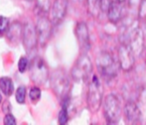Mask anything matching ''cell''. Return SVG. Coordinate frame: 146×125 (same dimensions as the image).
I'll use <instances>...</instances> for the list:
<instances>
[{"label":"cell","mask_w":146,"mask_h":125,"mask_svg":"<svg viewBox=\"0 0 146 125\" xmlns=\"http://www.w3.org/2000/svg\"><path fill=\"white\" fill-rule=\"evenodd\" d=\"M98 71L106 79H113L118 73V61L112 57L108 52H102L96 58Z\"/></svg>","instance_id":"cell-1"},{"label":"cell","mask_w":146,"mask_h":125,"mask_svg":"<svg viewBox=\"0 0 146 125\" xmlns=\"http://www.w3.org/2000/svg\"><path fill=\"white\" fill-rule=\"evenodd\" d=\"M121 103L114 94H108L104 101V113L108 124H116L121 117Z\"/></svg>","instance_id":"cell-2"},{"label":"cell","mask_w":146,"mask_h":125,"mask_svg":"<svg viewBox=\"0 0 146 125\" xmlns=\"http://www.w3.org/2000/svg\"><path fill=\"white\" fill-rule=\"evenodd\" d=\"M102 95H104V87L96 75L92 77V83L88 85L87 101L88 106L90 111L96 112L100 109L102 102Z\"/></svg>","instance_id":"cell-3"},{"label":"cell","mask_w":146,"mask_h":125,"mask_svg":"<svg viewBox=\"0 0 146 125\" xmlns=\"http://www.w3.org/2000/svg\"><path fill=\"white\" fill-rule=\"evenodd\" d=\"M72 77L76 81H87L92 73V63L87 54L79 57L72 69Z\"/></svg>","instance_id":"cell-4"},{"label":"cell","mask_w":146,"mask_h":125,"mask_svg":"<svg viewBox=\"0 0 146 125\" xmlns=\"http://www.w3.org/2000/svg\"><path fill=\"white\" fill-rule=\"evenodd\" d=\"M51 85L54 93L57 94L59 98L64 99L69 97V93L71 89L69 77L63 69H56L51 75Z\"/></svg>","instance_id":"cell-5"},{"label":"cell","mask_w":146,"mask_h":125,"mask_svg":"<svg viewBox=\"0 0 146 125\" xmlns=\"http://www.w3.org/2000/svg\"><path fill=\"white\" fill-rule=\"evenodd\" d=\"M30 77L37 85H44L49 77V71L44 60L40 57H34L28 65Z\"/></svg>","instance_id":"cell-6"},{"label":"cell","mask_w":146,"mask_h":125,"mask_svg":"<svg viewBox=\"0 0 146 125\" xmlns=\"http://www.w3.org/2000/svg\"><path fill=\"white\" fill-rule=\"evenodd\" d=\"M122 44H126L135 59L139 58L144 51V34L140 27H135L127 34V40H124Z\"/></svg>","instance_id":"cell-7"},{"label":"cell","mask_w":146,"mask_h":125,"mask_svg":"<svg viewBox=\"0 0 146 125\" xmlns=\"http://www.w3.org/2000/svg\"><path fill=\"white\" fill-rule=\"evenodd\" d=\"M24 48L27 51V54L31 56L33 53L36 52L37 44H38V37H37L36 28L32 23H26L22 31Z\"/></svg>","instance_id":"cell-8"},{"label":"cell","mask_w":146,"mask_h":125,"mask_svg":"<svg viewBox=\"0 0 146 125\" xmlns=\"http://www.w3.org/2000/svg\"><path fill=\"white\" fill-rule=\"evenodd\" d=\"M36 33L38 37V44L44 47L52 36V22L45 16H41L37 20Z\"/></svg>","instance_id":"cell-9"},{"label":"cell","mask_w":146,"mask_h":125,"mask_svg":"<svg viewBox=\"0 0 146 125\" xmlns=\"http://www.w3.org/2000/svg\"><path fill=\"white\" fill-rule=\"evenodd\" d=\"M118 63L119 67L125 71L133 69L135 63V57L126 44H121L118 48Z\"/></svg>","instance_id":"cell-10"},{"label":"cell","mask_w":146,"mask_h":125,"mask_svg":"<svg viewBox=\"0 0 146 125\" xmlns=\"http://www.w3.org/2000/svg\"><path fill=\"white\" fill-rule=\"evenodd\" d=\"M68 0H54L50 9V21L54 25L61 23L67 14Z\"/></svg>","instance_id":"cell-11"},{"label":"cell","mask_w":146,"mask_h":125,"mask_svg":"<svg viewBox=\"0 0 146 125\" xmlns=\"http://www.w3.org/2000/svg\"><path fill=\"white\" fill-rule=\"evenodd\" d=\"M88 11L92 17L100 18L102 15L106 14L108 11L111 0H87Z\"/></svg>","instance_id":"cell-12"},{"label":"cell","mask_w":146,"mask_h":125,"mask_svg":"<svg viewBox=\"0 0 146 125\" xmlns=\"http://www.w3.org/2000/svg\"><path fill=\"white\" fill-rule=\"evenodd\" d=\"M108 20L112 23H116V22L122 20L126 15V8H125L123 2L121 1H112L110 4V8L108 11Z\"/></svg>","instance_id":"cell-13"},{"label":"cell","mask_w":146,"mask_h":125,"mask_svg":"<svg viewBox=\"0 0 146 125\" xmlns=\"http://www.w3.org/2000/svg\"><path fill=\"white\" fill-rule=\"evenodd\" d=\"M76 35H77V39L79 41L81 50L84 51V52H87L90 47V36H88L87 24L84 23V22L78 23V25L76 26Z\"/></svg>","instance_id":"cell-14"},{"label":"cell","mask_w":146,"mask_h":125,"mask_svg":"<svg viewBox=\"0 0 146 125\" xmlns=\"http://www.w3.org/2000/svg\"><path fill=\"white\" fill-rule=\"evenodd\" d=\"M124 114L130 123H136L141 118V111L133 101H128L124 106Z\"/></svg>","instance_id":"cell-15"},{"label":"cell","mask_w":146,"mask_h":125,"mask_svg":"<svg viewBox=\"0 0 146 125\" xmlns=\"http://www.w3.org/2000/svg\"><path fill=\"white\" fill-rule=\"evenodd\" d=\"M22 31H23V28H22L21 24L18 22H14L8 28V38L12 42H18V40L22 37Z\"/></svg>","instance_id":"cell-16"},{"label":"cell","mask_w":146,"mask_h":125,"mask_svg":"<svg viewBox=\"0 0 146 125\" xmlns=\"http://www.w3.org/2000/svg\"><path fill=\"white\" fill-rule=\"evenodd\" d=\"M0 89L6 96L12 95L14 91V85L12 79L8 77H2L0 79Z\"/></svg>","instance_id":"cell-17"},{"label":"cell","mask_w":146,"mask_h":125,"mask_svg":"<svg viewBox=\"0 0 146 125\" xmlns=\"http://www.w3.org/2000/svg\"><path fill=\"white\" fill-rule=\"evenodd\" d=\"M16 100H17L18 103L22 104L25 102L26 99V87L24 85H21L17 89L16 91Z\"/></svg>","instance_id":"cell-18"},{"label":"cell","mask_w":146,"mask_h":125,"mask_svg":"<svg viewBox=\"0 0 146 125\" xmlns=\"http://www.w3.org/2000/svg\"><path fill=\"white\" fill-rule=\"evenodd\" d=\"M68 120H69V112H68V108L62 107L61 111L59 113V123L61 125L67 124Z\"/></svg>","instance_id":"cell-19"},{"label":"cell","mask_w":146,"mask_h":125,"mask_svg":"<svg viewBox=\"0 0 146 125\" xmlns=\"http://www.w3.org/2000/svg\"><path fill=\"white\" fill-rule=\"evenodd\" d=\"M138 17L139 20H141L142 22H145L146 23V0H142L140 5H139Z\"/></svg>","instance_id":"cell-20"},{"label":"cell","mask_w":146,"mask_h":125,"mask_svg":"<svg viewBox=\"0 0 146 125\" xmlns=\"http://www.w3.org/2000/svg\"><path fill=\"white\" fill-rule=\"evenodd\" d=\"M9 28V19L4 16H0V34H3Z\"/></svg>","instance_id":"cell-21"},{"label":"cell","mask_w":146,"mask_h":125,"mask_svg":"<svg viewBox=\"0 0 146 125\" xmlns=\"http://www.w3.org/2000/svg\"><path fill=\"white\" fill-rule=\"evenodd\" d=\"M29 62H28V59L26 57H21L18 62V69H19L20 73H25V71L27 69Z\"/></svg>","instance_id":"cell-22"},{"label":"cell","mask_w":146,"mask_h":125,"mask_svg":"<svg viewBox=\"0 0 146 125\" xmlns=\"http://www.w3.org/2000/svg\"><path fill=\"white\" fill-rule=\"evenodd\" d=\"M29 95H30V98L32 101H37V100H39L41 97L40 89H38V87H32V89H30Z\"/></svg>","instance_id":"cell-23"},{"label":"cell","mask_w":146,"mask_h":125,"mask_svg":"<svg viewBox=\"0 0 146 125\" xmlns=\"http://www.w3.org/2000/svg\"><path fill=\"white\" fill-rule=\"evenodd\" d=\"M50 0H37V6L40 8L41 11L47 12L50 7Z\"/></svg>","instance_id":"cell-24"},{"label":"cell","mask_w":146,"mask_h":125,"mask_svg":"<svg viewBox=\"0 0 146 125\" xmlns=\"http://www.w3.org/2000/svg\"><path fill=\"white\" fill-rule=\"evenodd\" d=\"M4 124L5 125H16V119L11 113H7L4 117Z\"/></svg>","instance_id":"cell-25"},{"label":"cell","mask_w":146,"mask_h":125,"mask_svg":"<svg viewBox=\"0 0 146 125\" xmlns=\"http://www.w3.org/2000/svg\"><path fill=\"white\" fill-rule=\"evenodd\" d=\"M10 110H11V103L8 100H5L3 104V111L6 112V113H9Z\"/></svg>","instance_id":"cell-26"},{"label":"cell","mask_w":146,"mask_h":125,"mask_svg":"<svg viewBox=\"0 0 146 125\" xmlns=\"http://www.w3.org/2000/svg\"><path fill=\"white\" fill-rule=\"evenodd\" d=\"M2 101V96H1V93H0V103H1Z\"/></svg>","instance_id":"cell-27"},{"label":"cell","mask_w":146,"mask_h":125,"mask_svg":"<svg viewBox=\"0 0 146 125\" xmlns=\"http://www.w3.org/2000/svg\"><path fill=\"white\" fill-rule=\"evenodd\" d=\"M117 1H121V2H123V1H125V0H117Z\"/></svg>","instance_id":"cell-28"}]
</instances>
